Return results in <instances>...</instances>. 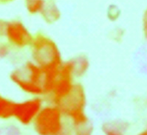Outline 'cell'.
<instances>
[{
	"instance_id": "cell-14",
	"label": "cell",
	"mask_w": 147,
	"mask_h": 135,
	"mask_svg": "<svg viewBox=\"0 0 147 135\" xmlns=\"http://www.w3.org/2000/svg\"><path fill=\"white\" fill-rule=\"evenodd\" d=\"M6 22L3 21L2 20H0V37L4 36V31H5V28Z\"/></svg>"
},
{
	"instance_id": "cell-4",
	"label": "cell",
	"mask_w": 147,
	"mask_h": 135,
	"mask_svg": "<svg viewBox=\"0 0 147 135\" xmlns=\"http://www.w3.org/2000/svg\"><path fill=\"white\" fill-rule=\"evenodd\" d=\"M45 102V99L42 97L28 96L23 101L16 102L13 118L22 126H30Z\"/></svg>"
},
{
	"instance_id": "cell-2",
	"label": "cell",
	"mask_w": 147,
	"mask_h": 135,
	"mask_svg": "<svg viewBox=\"0 0 147 135\" xmlns=\"http://www.w3.org/2000/svg\"><path fill=\"white\" fill-rule=\"evenodd\" d=\"M29 51L30 60L47 73L57 71L64 61L57 44L44 33L34 35Z\"/></svg>"
},
{
	"instance_id": "cell-13",
	"label": "cell",
	"mask_w": 147,
	"mask_h": 135,
	"mask_svg": "<svg viewBox=\"0 0 147 135\" xmlns=\"http://www.w3.org/2000/svg\"><path fill=\"white\" fill-rule=\"evenodd\" d=\"M142 25H143V31H144V36L147 38V11L144 13Z\"/></svg>"
},
{
	"instance_id": "cell-12",
	"label": "cell",
	"mask_w": 147,
	"mask_h": 135,
	"mask_svg": "<svg viewBox=\"0 0 147 135\" xmlns=\"http://www.w3.org/2000/svg\"><path fill=\"white\" fill-rule=\"evenodd\" d=\"M13 47L7 42L0 43V58H5L8 57L11 53V49Z\"/></svg>"
},
{
	"instance_id": "cell-7",
	"label": "cell",
	"mask_w": 147,
	"mask_h": 135,
	"mask_svg": "<svg viewBox=\"0 0 147 135\" xmlns=\"http://www.w3.org/2000/svg\"><path fill=\"white\" fill-rule=\"evenodd\" d=\"M15 103V101L7 98L0 94V119H12Z\"/></svg>"
},
{
	"instance_id": "cell-15",
	"label": "cell",
	"mask_w": 147,
	"mask_h": 135,
	"mask_svg": "<svg viewBox=\"0 0 147 135\" xmlns=\"http://www.w3.org/2000/svg\"><path fill=\"white\" fill-rule=\"evenodd\" d=\"M143 134H147V126H146L145 129L144 130V132H143Z\"/></svg>"
},
{
	"instance_id": "cell-10",
	"label": "cell",
	"mask_w": 147,
	"mask_h": 135,
	"mask_svg": "<svg viewBox=\"0 0 147 135\" xmlns=\"http://www.w3.org/2000/svg\"><path fill=\"white\" fill-rule=\"evenodd\" d=\"M43 16L44 21H45L48 24H54L57 21H59L60 18V12L56 8H47L45 7V10L42 13Z\"/></svg>"
},
{
	"instance_id": "cell-3",
	"label": "cell",
	"mask_w": 147,
	"mask_h": 135,
	"mask_svg": "<svg viewBox=\"0 0 147 135\" xmlns=\"http://www.w3.org/2000/svg\"><path fill=\"white\" fill-rule=\"evenodd\" d=\"M32 126L34 132L40 135H62L69 133L67 120L61 108L47 101Z\"/></svg>"
},
{
	"instance_id": "cell-5",
	"label": "cell",
	"mask_w": 147,
	"mask_h": 135,
	"mask_svg": "<svg viewBox=\"0 0 147 135\" xmlns=\"http://www.w3.org/2000/svg\"><path fill=\"white\" fill-rule=\"evenodd\" d=\"M4 36L12 47L25 50L29 49L34 35L22 21L12 20L6 22Z\"/></svg>"
},
{
	"instance_id": "cell-9",
	"label": "cell",
	"mask_w": 147,
	"mask_h": 135,
	"mask_svg": "<svg viewBox=\"0 0 147 135\" xmlns=\"http://www.w3.org/2000/svg\"><path fill=\"white\" fill-rule=\"evenodd\" d=\"M45 7L46 6L42 0H28L27 2L28 11L33 15L42 14Z\"/></svg>"
},
{
	"instance_id": "cell-6",
	"label": "cell",
	"mask_w": 147,
	"mask_h": 135,
	"mask_svg": "<svg viewBox=\"0 0 147 135\" xmlns=\"http://www.w3.org/2000/svg\"><path fill=\"white\" fill-rule=\"evenodd\" d=\"M87 105V93L84 87L77 82L73 91L59 105L64 114L86 109Z\"/></svg>"
},
{
	"instance_id": "cell-8",
	"label": "cell",
	"mask_w": 147,
	"mask_h": 135,
	"mask_svg": "<svg viewBox=\"0 0 147 135\" xmlns=\"http://www.w3.org/2000/svg\"><path fill=\"white\" fill-rule=\"evenodd\" d=\"M72 61H73V68L77 79L84 76L90 68V62L88 58L84 56H78L73 58Z\"/></svg>"
},
{
	"instance_id": "cell-11",
	"label": "cell",
	"mask_w": 147,
	"mask_h": 135,
	"mask_svg": "<svg viewBox=\"0 0 147 135\" xmlns=\"http://www.w3.org/2000/svg\"><path fill=\"white\" fill-rule=\"evenodd\" d=\"M123 131V126L117 123H109L106 124L103 128V132L111 135L121 134Z\"/></svg>"
},
{
	"instance_id": "cell-1",
	"label": "cell",
	"mask_w": 147,
	"mask_h": 135,
	"mask_svg": "<svg viewBox=\"0 0 147 135\" xmlns=\"http://www.w3.org/2000/svg\"><path fill=\"white\" fill-rule=\"evenodd\" d=\"M57 71L47 73L29 60L14 69L11 74V80L21 92L28 96L45 98Z\"/></svg>"
}]
</instances>
